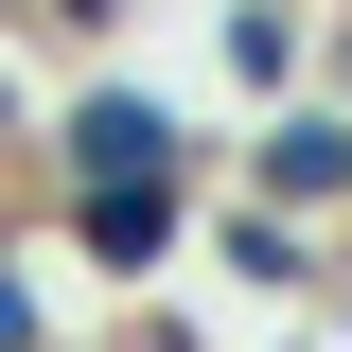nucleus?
<instances>
[{
    "label": "nucleus",
    "instance_id": "nucleus-1",
    "mask_svg": "<svg viewBox=\"0 0 352 352\" xmlns=\"http://www.w3.org/2000/svg\"><path fill=\"white\" fill-rule=\"evenodd\" d=\"M229 141H194V106L141 71H88L71 106H36V194L71 212V194H212Z\"/></svg>",
    "mask_w": 352,
    "mask_h": 352
},
{
    "label": "nucleus",
    "instance_id": "nucleus-2",
    "mask_svg": "<svg viewBox=\"0 0 352 352\" xmlns=\"http://www.w3.org/2000/svg\"><path fill=\"white\" fill-rule=\"evenodd\" d=\"M229 194H247V212H282V229H335L352 212V106H264L247 141H229Z\"/></svg>",
    "mask_w": 352,
    "mask_h": 352
},
{
    "label": "nucleus",
    "instance_id": "nucleus-3",
    "mask_svg": "<svg viewBox=\"0 0 352 352\" xmlns=\"http://www.w3.org/2000/svg\"><path fill=\"white\" fill-rule=\"evenodd\" d=\"M194 247H212L229 300H335V229H282V212H247V194H212Z\"/></svg>",
    "mask_w": 352,
    "mask_h": 352
},
{
    "label": "nucleus",
    "instance_id": "nucleus-4",
    "mask_svg": "<svg viewBox=\"0 0 352 352\" xmlns=\"http://www.w3.org/2000/svg\"><path fill=\"white\" fill-rule=\"evenodd\" d=\"M194 53H212L247 106H300V88H317V18H300V0H194Z\"/></svg>",
    "mask_w": 352,
    "mask_h": 352
},
{
    "label": "nucleus",
    "instance_id": "nucleus-5",
    "mask_svg": "<svg viewBox=\"0 0 352 352\" xmlns=\"http://www.w3.org/2000/svg\"><path fill=\"white\" fill-rule=\"evenodd\" d=\"M194 212H212V194H71V212H53V247H71L88 282H159V264L194 247Z\"/></svg>",
    "mask_w": 352,
    "mask_h": 352
},
{
    "label": "nucleus",
    "instance_id": "nucleus-6",
    "mask_svg": "<svg viewBox=\"0 0 352 352\" xmlns=\"http://www.w3.org/2000/svg\"><path fill=\"white\" fill-rule=\"evenodd\" d=\"M0 352H71L53 335V247L36 229H0Z\"/></svg>",
    "mask_w": 352,
    "mask_h": 352
},
{
    "label": "nucleus",
    "instance_id": "nucleus-7",
    "mask_svg": "<svg viewBox=\"0 0 352 352\" xmlns=\"http://www.w3.org/2000/svg\"><path fill=\"white\" fill-rule=\"evenodd\" d=\"M317 106H352V18H317Z\"/></svg>",
    "mask_w": 352,
    "mask_h": 352
},
{
    "label": "nucleus",
    "instance_id": "nucleus-8",
    "mask_svg": "<svg viewBox=\"0 0 352 352\" xmlns=\"http://www.w3.org/2000/svg\"><path fill=\"white\" fill-rule=\"evenodd\" d=\"M335 300H352V212H335Z\"/></svg>",
    "mask_w": 352,
    "mask_h": 352
},
{
    "label": "nucleus",
    "instance_id": "nucleus-9",
    "mask_svg": "<svg viewBox=\"0 0 352 352\" xmlns=\"http://www.w3.org/2000/svg\"><path fill=\"white\" fill-rule=\"evenodd\" d=\"M282 352H317V335H282Z\"/></svg>",
    "mask_w": 352,
    "mask_h": 352
}]
</instances>
